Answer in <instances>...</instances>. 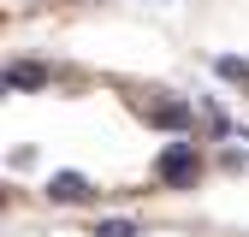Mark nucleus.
<instances>
[{
    "label": "nucleus",
    "instance_id": "obj_3",
    "mask_svg": "<svg viewBox=\"0 0 249 237\" xmlns=\"http://www.w3.org/2000/svg\"><path fill=\"white\" fill-rule=\"evenodd\" d=\"M89 196V178L83 172H53L48 178V202H83Z\"/></svg>",
    "mask_w": 249,
    "mask_h": 237
},
{
    "label": "nucleus",
    "instance_id": "obj_5",
    "mask_svg": "<svg viewBox=\"0 0 249 237\" xmlns=\"http://www.w3.org/2000/svg\"><path fill=\"white\" fill-rule=\"evenodd\" d=\"M213 71H220L226 83H249V59H237V53H220V59H213Z\"/></svg>",
    "mask_w": 249,
    "mask_h": 237
},
{
    "label": "nucleus",
    "instance_id": "obj_1",
    "mask_svg": "<svg viewBox=\"0 0 249 237\" xmlns=\"http://www.w3.org/2000/svg\"><path fill=\"white\" fill-rule=\"evenodd\" d=\"M154 178H160L166 190H196V178H202V154H196V142H166L160 160H154Z\"/></svg>",
    "mask_w": 249,
    "mask_h": 237
},
{
    "label": "nucleus",
    "instance_id": "obj_6",
    "mask_svg": "<svg viewBox=\"0 0 249 237\" xmlns=\"http://www.w3.org/2000/svg\"><path fill=\"white\" fill-rule=\"evenodd\" d=\"M95 237H137V220H101Z\"/></svg>",
    "mask_w": 249,
    "mask_h": 237
},
{
    "label": "nucleus",
    "instance_id": "obj_4",
    "mask_svg": "<svg viewBox=\"0 0 249 237\" xmlns=\"http://www.w3.org/2000/svg\"><path fill=\"white\" fill-rule=\"evenodd\" d=\"M6 89H48V66H36V59H12V66H6Z\"/></svg>",
    "mask_w": 249,
    "mask_h": 237
},
{
    "label": "nucleus",
    "instance_id": "obj_2",
    "mask_svg": "<svg viewBox=\"0 0 249 237\" xmlns=\"http://www.w3.org/2000/svg\"><path fill=\"white\" fill-rule=\"evenodd\" d=\"M142 118H148L154 131H190V125H196L190 101H178V95H154V101L142 107Z\"/></svg>",
    "mask_w": 249,
    "mask_h": 237
}]
</instances>
